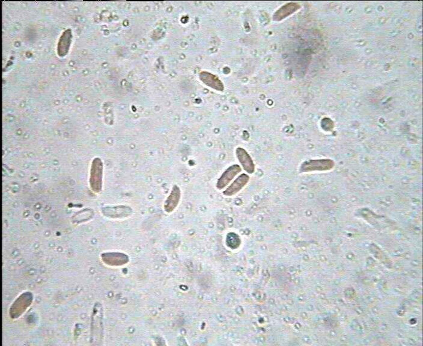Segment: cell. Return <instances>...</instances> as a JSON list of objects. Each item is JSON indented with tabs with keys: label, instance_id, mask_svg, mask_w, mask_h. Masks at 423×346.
<instances>
[{
	"label": "cell",
	"instance_id": "cell-9",
	"mask_svg": "<svg viewBox=\"0 0 423 346\" xmlns=\"http://www.w3.org/2000/svg\"><path fill=\"white\" fill-rule=\"evenodd\" d=\"M237 156L241 165L247 173L252 174L254 172V162L245 149L238 147L237 149Z\"/></svg>",
	"mask_w": 423,
	"mask_h": 346
},
{
	"label": "cell",
	"instance_id": "cell-12",
	"mask_svg": "<svg viewBox=\"0 0 423 346\" xmlns=\"http://www.w3.org/2000/svg\"><path fill=\"white\" fill-rule=\"evenodd\" d=\"M92 216L93 212L91 210L86 209L76 214V216L73 217V221L75 223L84 222L85 221L90 220Z\"/></svg>",
	"mask_w": 423,
	"mask_h": 346
},
{
	"label": "cell",
	"instance_id": "cell-10",
	"mask_svg": "<svg viewBox=\"0 0 423 346\" xmlns=\"http://www.w3.org/2000/svg\"><path fill=\"white\" fill-rule=\"evenodd\" d=\"M72 37L70 30H67L62 34L58 46V52L60 56L64 57L69 52Z\"/></svg>",
	"mask_w": 423,
	"mask_h": 346
},
{
	"label": "cell",
	"instance_id": "cell-7",
	"mask_svg": "<svg viewBox=\"0 0 423 346\" xmlns=\"http://www.w3.org/2000/svg\"><path fill=\"white\" fill-rule=\"evenodd\" d=\"M241 172V167L239 165H237V164L229 167L223 173V174L221 175L219 179H218L217 183V188L219 189L225 188L234 179L236 175Z\"/></svg>",
	"mask_w": 423,
	"mask_h": 346
},
{
	"label": "cell",
	"instance_id": "cell-11",
	"mask_svg": "<svg viewBox=\"0 0 423 346\" xmlns=\"http://www.w3.org/2000/svg\"><path fill=\"white\" fill-rule=\"evenodd\" d=\"M201 80L203 83L212 89L223 92L224 86L221 81L217 76L209 72H201L200 75Z\"/></svg>",
	"mask_w": 423,
	"mask_h": 346
},
{
	"label": "cell",
	"instance_id": "cell-3",
	"mask_svg": "<svg viewBox=\"0 0 423 346\" xmlns=\"http://www.w3.org/2000/svg\"><path fill=\"white\" fill-rule=\"evenodd\" d=\"M33 300V295L31 292H25L20 295L10 308L9 314L11 318L17 319L23 314L32 305Z\"/></svg>",
	"mask_w": 423,
	"mask_h": 346
},
{
	"label": "cell",
	"instance_id": "cell-8",
	"mask_svg": "<svg viewBox=\"0 0 423 346\" xmlns=\"http://www.w3.org/2000/svg\"><path fill=\"white\" fill-rule=\"evenodd\" d=\"M249 179V177L248 175L246 174L240 175L229 186V188H227L223 192L224 195H227V196H232V195L237 194L238 192H239L246 185L247 183L248 182Z\"/></svg>",
	"mask_w": 423,
	"mask_h": 346
},
{
	"label": "cell",
	"instance_id": "cell-2",
	"mask_svg": "<svg viewBox=\"0 0 423 346\" xmlns=\"http://www.w3.org/2000/svg\"><path fill=\"white\" fill-rule=\"evenodd\" d=\"M104 165L100 158H96L91 166L90 185L95 193L101 192L103 183Z\"/></svg>",
	"mask_w": 423,
	"mask_h": 346
},
{
	"label": "cell",
	"instance_id": "cell-1",
	"mask_svg": "<svg viewBox=\"0 0 423 346\" xmlns=\"http://www.w3.org/2000/svg\"><path fill=\"white\" fill-rule=\"evenodd\" d=\"M90 342L93 345H101L103 342V309L100 303H96L91 320Z\"/></svg>",
	"mask_w": 423,
	"mask_h": 346
},
{
	"label": "cell",
	"instance_id": "cell-4",
	"mask_svg": "<svg viewBox=\"0 0 423 346\" xmlns=\"http://www.w3.org/2000/svg\"><path fill=\"white\" fill-rule=\"evenodd\" d=\"M102 212L106 217L113 219H122L131 216L133 210L127 206H108L102 209Z\"/></svg>",
	"mask_w": 423,
	"mask_h": 346
},
{
	"label": "cell",
	"instance_id": "cell-5",
	"mask_svg": "<svg viewBox=\"0 0 423 346\" xmlns=\"http://www.w3.org/2000/svg\"><path fill=\"white\" fill-rule=\"evenodd\" d=\"M102 262L111 266H121L129 262V258L127 254L121 252H106L101 255Z\"/></svg>",
	"mask_w": 423,
	"mask_h": 346
},
{
	"label": "cell",
	"instance_id": "cell-6",
	"mask_svg": "<svg viewBox=\"0 0 423 346\" xmlns=\"http://www.w3.org/2000/svg\"><path fill=\"white\" fill-rule=\"evenodd\" d=\"M181 198V191L178 185L173 186L171 192L165 201L164 208L167 213H172L177 209Z\"/></svg>",
	"mask_w": 423,
	"mask_h": 346
}]
</instances>
